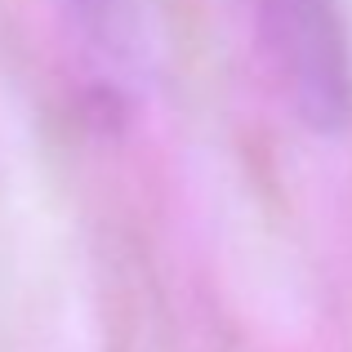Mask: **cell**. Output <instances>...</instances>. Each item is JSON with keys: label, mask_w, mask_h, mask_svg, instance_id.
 Masks as SVG:
<instances>
[{"label": "cell", "mask_w": 352, "mask_h": 352, "mask_svg": "<svg viewBox=\"0 0 352 352\" xmlns=\"http://www.w3.org/2000/svg\"><path fill=\"white\" fill-rule=\"evenodd\" d=\"M272 50L290 76L303 116L317 125L348 116V58L344 36L330 23L326 0H267Z\"/></svg>", "instance_id": "1"}]
</instances>
